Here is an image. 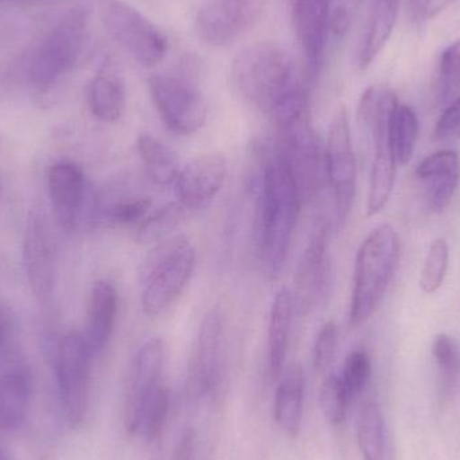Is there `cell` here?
<instances>
[{"label":"cell","mask_w":460,"mask_h":460,"mask_svg":"<svg viewBox=\"0 0 460 460\" xmlns=\"http://www.w3.org/2000/svg\"><path fill=\"white\" fill-rule=\"evenodd\" d=\"M254 188L257 253L268 275L276 278L286 261L305 201L294 172L276 145L264 151Z\"/></svg>","instance_id":"cell-1"},{"label":"cell","mask_w":460,"mask_h":460,"mask_svg":"<svg viewBox=\"0 0 460 460\" xmlns=\"http://www.w3.org/2000/svg\"><path fill=\"white\" fill-rule=\"evenodd\" d=\"M232 80L241 96L270 115L297 86L291 54L272 42H259L240 51L232 65Z\"/></svg>","instance_id":"cell-2"},{"label":"cell","mask_w":460,"mask_h":460,"mask_svg":"<svg viewBox=\"0 0 460 460\" xmlns=\"http://www.w3.org/2000/svg\"><path fill=\"white\" fill-rule=\"evenodd\" d=\"M399 259V235L388 224L373 229L362 241L354 267L351 326H361L375 315L394 280Z\"/></svg>","instance_id":"cell-3"},{"label":"cell","mask_w":460,"mask_h":460,"mask_svg":"<svg viewBox=\"0 0 460 460\" xmlns=\"http://www.w3.org/2000/svg\"><path fill=\"white\" fill-rule=\"evenodd\" d=\"M399 102L389 89L372 86L362 93L358 105L359 123L373 142L367 216L378 215L388 205L396 182L397 162L389 142V118Z\"/></svg>","instance_id":"cell-4"},{"label":"cell","mask_w":460,"mask_h":460,"mask_svg":"<svg viewBox=\"0 0 460 460\" xmlns=\"http://www.w3.org/2000/svg\"><path fill=\"white\" fill-rule=\"evenodd\" d=\"M88 22L86 8H72L42 35L27 61L32 88L49 91L75 66L85 48Z\"/></svg>","instance_id":"cell-5"},{"label":"cell","mask_w":460,"mask_h":460,"mask_svg":"<svg viewBox=\"0 0 460 460\" xmlns=\"http://www.w3.org/2000/svg\"><path fill=\"white\" fill-rule=\"evenodd\" d=\"M197 264V252L185 235L162 241L143 264V313L164 314L183 294Z\"/></svg>","instance_id":"cell-6"},{"label":"cell","mask_w":460,"mask_h":460,"mask_svg":"<svg viewBox=\"0 0 460 460\" xmlns=\"http://www.w3.org/2000/svg\"><path fill=\"white\" fill-rule=\"evenodd\" d=\"M102 19L111 37L142 66L164 61L169 50L166 34L139 10L120 0H110Z\"/></svg>","instance_id":"cell-7"},{"label":"cell","mask_w":460,"mask_h":460,"mask_svg":"<svg viewBox=\"0 0 460 460\" xmlns=\"http://www.w3.org/2000/svg\"><path fill=\"white\" fill-rule=\"evenodd\" d=\"M148 88L154 105L170 131L188 137L207 123V97L190 81L177 75H154L148 80Z\"/></svg>","instance_id":"cell-8"},{"label":"cell","mask_w":460,"mask_h":460,"mask_svg":"<svg viewBox=\"0 0 460 460\" xmlns=\"http://www.w3.org/2000/svg\"><path fill=\"white\" fill-rule=\"evenodd\" d=\"M80 332H69L57 346L56 373L59 397L70 426L83 423L88 411L91 359Z\"/></svg>","instance_id":"cell-9"},{"label":"cell","mask_w":460,"mask_h":460,"mask_svg":"<svg viewBox=\"0 0 460 460\" xmlns=\"http://www.w3.org/2000/svg\"><path fill=\"white\" fill-rule=\"evenodd\" d=\"M326 180L334 196L338 223L348 220L357 186V162L351 140L350 121L345 108L335 112L326 145Z\"/></svg>","instance_id":"cell-10"},{"label":"cell","mask_w":460,"mask_h":460,"mask_svg":"<svg viewBox=\"0 0 460 460\" xmlns=\"http://www.w3.org/2000/svg\"><path fill=\"white\" fill-rule=\"evenodd\" d=\"M23 261L32 294L40 303L48 302L56 286L57 248L50 226L42 213H31L27 220Z\"/></svg>","instance_id":"cell-11"},{"label":"cell","mask_w":460,"mask_h":460,"mask_svg":"<svg viewBox=\"0 0 460 460\" xmlns=\"http://www.w3.org/2000/svg\"><path fill=\"white\" fill-rule=\"evenodd\" d=\"M164 361V342L159 338H151L143 343L135 356L124 404V427L128 434L139 432L143 408L161 384Z\"/></svg>","instance_id":"cell-12"},{"label":"cell","mask_w":460,"mask_h":460,"mask_svg":"<svg viewBox=\"0 0 460 460\" xmlns=\"http://www.w3.org/2000/svg\"><path fill=\"white\" fill-rule=\"evenodd\" d=\"M329 229L326 221L319 218L308 238L300 257L295 275V305L300 313L308 314L323 296L329 280V256H327Z\"/></svg>","instance_id":"cell-13"},{"label":"cell","mask_w":460,"mask_h":460,"mask_svg":"<svg viewBox=\"0 0 460 460\" xmlns=\"http://www.w3.org/2000/svg\"><path fill=\"white\" fill-rule=\"evenodd\" d=\"M228 177V162L223 154H205L181 169L175 181V196L186 210L207 208L220 193Z\"/></svg>","instance_id":"cell-14"},{"label":"cell","mask_w":460,"mask_h":460,"mask_svg":"<svg viewBox=\"0 0 460 460\" xmlns=\"http://www.w3.org/2000/svg\"><path fill=\"white\" fill-rule=\"evenodd\" d=\"M330 16V0H292L295 37L310 81L321 69Z\"/></svg>","instance_id":"cell-15"},{"label":"cell","mask_w":460,"mask_h":460,"mask_svg":"<svg viewBox=\"0 0 460 460\" xmlns=\"http://www.w3.org/2000/svg\"><path fill=\"white\" fill-rule=\"evenodd\" d=\"M223 316L220 311L210 310L199 327V340L188 375V392L199 397L215 388L220 373L223 348Z\"/></svg>","instance_id":"cell-16"},{"label":"cell","mask_w":460,"mask_h":460,"mask_svg":"<svg viewBox=\"0 0 460 460\" xmlns=\"http://www.w3.org/2000/svg\"><path fill=\"white\" fill-rule=\"evenodd\" d=\"M49 194L59 226L67 232L77 228L88 197V185L81 167L69 161L51 166Z\"/></svg>","instance_id":"cell-17"},{"label":"cell","mask_w":460,"mask_h":460,"mask_svg":"<svg viewBox=\"0 0 460 460\" xmlns=\"http://www.w3.org/2000/svg\"><path fill=\"white\" fill-rule=\"evenodd\" d=\"M249 21L246 0H210L196 15L197 35L210 46H226L245 29Z\"/></svg>","instance_id":"cell-18"},{"label":"cell","mask_w":460,"mask_h":460,"mask_svg":"<svg viewBox=\"0 0 460 460\" xmlns=\"http://www.w3.org/2000/svg\"><path fill=\"white\" fill-rule=\"evenodd\" d=\"M118 314V292L108 281L94 284L91 292L83 337L92 357L99 356L110 342Z\"/></svg>","instance_id":"cell-19"},{"label":"cell","mask_w":460,"mask_h":460,"mask_svg":"<svg viewBox=\"0 0 460 460\" xmlns=\"http://www.w3.org/2000/svg\"><path fill=\"white\" fill-rule=\"evenodd\" d=\"M32 378L29 367L16 365L0 376V431L18 429L31 402Z\"/></svg>","instance_id":"cell-20"},{"label":"cell","mask_w":460,"mask_h":460,"mask_svg":"<svg viewBox=\"0 0 460 460\" xmlns=\"http://www.w3.org/2000/svg\"><path fill=\"white\" fill-rule=\"evenodd\" d=\"M294 308L291 289L281 287L273 297L268 319V369L272 380L280 377L283 373Z\"/></svg>","instance_id":"cell-21"},{"label":"cell","mask_w":460,"mask_h":460,"mask_svg":"<svg viewBox=\"0 0 460 460\" xmlns=\"http://www.w3.org/2000/svg\"><path fill=\"white\" fill-rule=\"evenodd\" d=\"M305 378L303 367L292 364L281 376L275 394V420L281 431L296 438L302 427Z\"/></svg>","instance_id":"cell-22"},{"label":"cell","mask_w":460,"mask_h":460,"mask_svg":"<svg viewBox=\"0 0 460 460\" xmlns=\"http://www.w3.org/2000/svg\"><path fill=\"white\" fill-rule=\"evenodd\" d=\"M88 104L92 113L107 123H115L123 115L126 88L112 65L105 64L89 84Z\"/></svg>","instance_id":"cell-23"},{"label":"cell","mask_w":460,"mask_h":460,"mask_svg":"<svg viewBox=\"0 0 460 460\" xmlns=\"http://www.w3.org/2000/svg\"><path fill=\"white\" fill-rule=\"evenodd\" d=\"M399 2L400 0H373L359 50L358 65L361 69L369 66L388 43L396 24Z\"/></svg>","instance_id":"cell-24"},{"label":"cell","mask_w":460,"mask_h":460,"mask_svg":"<svg viewBox=\"0 0 460 460\" xmlns=\"http://www.w3.org/2000/svg\"><path fill=\"white\" fill-rule=\"evenodd\" d=\"M137 153L154 183L162 188L174 186L181 167L172 148L153 135L142 134L137 137Z\"/></svg>","instance_id":"cell-25"},{"label":"cell","mask_w":460,"mask_h":460,"mask_svg":"<svg viewBox=\"0 0 460 460\" xmlns=\"http://www.w3.org/2000/svg\"><path fill=\"white\" fill-rule=\"evenodd\" d=\"M151 199L145 196L94 199L93 220L104 226H129L140 224L151 209Z\"/></svg>","instance_id":"cell-26"},{"label":"cell","mask_w":460,"mask_h":460,"mask_svg":"<svg viewBox=\"0 0 460 460\" xmlns=\"http://www.w3.org/2000/svg\"><path fill=\"white\" fill-rule=\"evenodd\" d=\"M388 134L397 166L410 164L419 139L418 115L410 105L400 102L394 105L389 118Z\"/></svg>","instance_id":"cell-27"},{"label":"cell","mask_w":460,"mask_h":460,"mask_svg":"<svg viewBox=\"0 0 460 460\" xmlns=\"http://www.w3.org/2000/svg\"><path fill=\"white\" fill-rule=\"evenodd\" d=\"M357 435L364 460H385V423L377 402H367L362 405Z\"/></svg>","instance_id":"cell-28"},{"label":"cell","mask_w":460,"mask_h":460,"mask_svg":"<svg viewBox=\"0 0 460 460\" xmlns=\"http://www.w3.org/2000/svg\"><path fill=\"white\" fill-rule=\"evenodd\" d=\"M186 209L180 202H172L148 215L137 226V241L140 243H159L170 237L185 218Z\"/></svg>","instance_id":"cell-29"},{"label":"cell","mask_w":460,"mask_h":460,"mask_svg":"<svg viewBox=\"0 0 460 460\" xmlns=\"http://www.w3.org/2000/svg\"><path fill=\"white\" fill-rule=\"evenodd\" d=\"M450 248L446 238H435L427 252L421 270L420 287L426 294H435L447 275Z\"/></svg>","instance_id":"cell-30"},{"label":"cell","mask_w":460,"mask_h":460,"mask_svg":"<svg viewBox=\"0 0 460 460\" xmlns=\"http://www.w3.org/2000/svg\"><path fill=\"white\" fill-rule=\"evenodd\" d=\"M432 356L445 391H453L460 373V353L456 341L447 334H439L432 343Z\"/></svg>","instance_id":"cell-31"},{"label":"cell","mask_w":460,"mask_h":460,"mask_svg":"<svg viewBox=\"0 0 460 460\" xmlns=\"http://www.w3.org/2000/svg\"><path fill=\"white\" fill-rule=\"evenodd\" d=\"M169 391L162 384H159L158 388L154 391L143 408L137 434H142L147 442L158 439L164 432V424L169 416Z\"/></svg>","instance_id":"cell-32"},{"label":"cell","mask_w":460,"mask_h":460,"mask_svg":"<svg viewBox=\"0 0 460 460\" xmlns=\"http://www.w3.org/2000/svg\"><path fill=\"white\" fill-rule=\"evenodd\" d=\"M349 400L350 397L341 377L334 375L327 376L319 391V407L330 424L340 426L345 421Z\"/></svg>","instance_id":"cell-33"},{"label":"cell","mask_w":460,"mask_h":460,"mask_svg":"<svg viewBox=\"0 0 460 460\" xmlns=\"http://www.w3.org/2000/svg\"><path fill=\"white\" fill-rule=\"evenodd\" d=\"M460 89V40L448 46L440 57L437 75V99L440 104L454 99Z\"/></svg>","instance_id":"cell-34"},{"label":"cell","mask_w":460,"mask_h":460,"mask_svg":"<svg viewBox=\"0 0 460 460\" xmlns=\"http://www.w3.org/2000/svg\"><path fill=\"white\" fill-rule=\"evenodd\" d=\"M370 375H372V362L367 351L354 350L346 357L341 380L350 399L365 391L369 383Z\"/></svg>","instance_id":"cell-35"},{"label":"cell","mask_w":460,"mask_h":460,"mask_svg":"<svg viewBox=\"0 0 460 460\" xmlns=\"http://www.w3.org/2000/svg\"><path fill=\"white\" fill-rule=\"evenodd\" d=\"M338 337L340 332L334 322H327L319 330L313 350L314 369L319 375H324L332 367L337 353Z\"/></svg>","instance_id":"cell-36"},{"label":"cell","mask_w":460,"mask_h":460,"mask_svg":"<svg viewBox=\"0 0 460 460\" xmlns=\"http://www.w3.org/2000/svg\"><path fill=\"white\" fill-rule=\"evenodd\" d=\"M453 174H460L459 155L453 150H442L431 154L416 167V177L424 182L432 178Z\"/></svg>","instance_id":"cell-37"},{"label":"cell","mask_w":460,"mask_h":460,"mask_svg":"<svg viewBox=\"0 0 460 460\" xmlns=\"http://www.w3.org/2000/svg\"><path fill=\"white\" fill-rule=\"evenodd\" d=\"M460 174L446 175L426 181L429 188V201L434 212L440 213L450 205L456 189H458Z\"/></svg>","instance_id":"cell-38"},{"label":"cell","mask_w":460,"mask_h":460,"mask_svg":"<svg viewBox=\"0 0 460 460\" xmlns=\"http://www.w3.org/2000/svg\"><path fill=\"white\" fill-rule=\"evenodd\" d=\"M434 137L439 142L456 139L460 137V96L454 100L440 115L435 127Z\"/></svg>","instance_id":"cell-39"},{"label":"cell","mask_w":460,"mask_h":460,"mask_svg":"<svg viewBox=\"0 0 460 460\" xmlns=\"http://www.w3.org/2000/svg\"><path fill=\"white\" fill-rule=\"evenodd\" d=\"M194 447H196V432L193 429H186L175 446L172 460H193Z\"/></svg>","instance_id":"cell-40"},{"label":"cell","mask_w":460,"mask_h":460,"mask_svg":"<svg viewBox=\"0 0 460 460\" xmlns=\"http://www.w3.org/2000/svg\"><path fill=\"white\" fill-rule=\"evenodd\" d=\"M330 27L337 34H342L349 27V15L343 8H337L334 13L330 16Z\"/></svg>","instance_id":"cell-41"},{"label":"cell","mask_w":460,"mask_h":460,"mask_svg":"<svg viewBox=\"0 0 460 460\" xmlns=\"http://www.w3.org/2000/svg\"><path fill=\"white\" fill-rule=\"evenodd\" d=\"M8 341H10V330H8V322L4 316L0 314V364L5 358L7 354Z\"/></svg>","instance_id":"cell-42"},{"label":"cell","mask_w":460,"mask_h":460,"mask_svg":"<svg viewBox=\"0 0 460 460\" xmlns=\"http://www.w3.org/2000/svg\"><path fill=\"white\" fill-rule=\"evenodd\" d=\"M0 460H7V456H5L4 451L0 448Z\"/></svg>","instance_id":"cell-43"}]
</instances>
